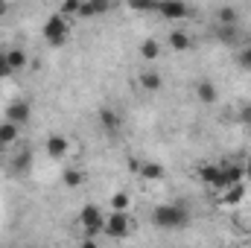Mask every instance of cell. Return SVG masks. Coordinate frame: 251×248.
<instances>
[{
  "label": "cell",
  "instance_id": "1",
  "mask_svg": "<svg viewBox=\"0 0 251 248\" xmlns=\"http://www.w3.org/2000/svg\"><path fill=\"white\" fill-rule=\"evenodd\" d=\"M152 222L161 231H181V228H187L190 216L181 204H158L155 213H152Z\"/></svg>",
  "mask_w": 251,
  "mask_h": 248
},
{
  "label": "cell",
  "instance_id": "2",
  "mask_svg": "<svg viewBox=\"0 0 251 248\" xmlns=\"http://www.w3.org/2000/svg\"><path fill=\"white\" fill-rule=\"evenodd\" d=\"M79 225H82L88 240H97L100 234H105V213H102V207L100 204H85L79 210Z\"/></svg>",
  "mask_w": 251,
  "mask_h": 248
},
{
  "label": "cell",
  "instance_id": "3",
  "mask_svg": "<svg viewBox=\"0 0 251 248\" xmlns=\"http://www.w3.org/2000/svg\"><path fill=\"white\" fill-rule=\"evenodd\" d=\"M67 38H70V24H67V18L50 15V18L44 21V41H47L50 47H64Z\"/></svg>",
  "mask_w": 251,
  "mask_h": 248
},
{
  "label": "cell",
  "instance_id": "4",
  "mask_svg": "<svg viewBox=\"0 0 251 248\" xmlns=\"http://www.w3.org/2000/svg\"><path fill=\"white\" fill-rule=\"evenodd\" d=\"M128 231H131V222H128V213H108L105 216V237H111V240H123L128 237Z\"/></svg>",
  "mask_w": 251,
  "mask_h": 248
},
{
  "label": "cell",
  "instance_id": "5",
  "mask_svg": "<svg viewBox=\"0 0 251 248\" xmlns=\"http://www.w3.org/2000/svg\"><path fill=\"white\" fill-rule=\"evenodd\" d=\"M29 117H32V105H29L26 99H15V102L6 105V123H12V125L21 128L24 123H29Z\"/></svg>",
  "mask_w": 251,
  "mask_h": 248
},
{
  "label": "cell",
  "instance_id": "6",
  "mask_svg": "<svg viewBox=\"0 0 251 248\" xmlns=\"http://www.w3.org/2000/svg\"><path fill=\"white\" fill-rule=\"evenodd\" d=\"M155 12H158L161 18H167V21H181V18L190 15L187 3H181V0H161Z\"/></svg>",
  "mask_w": 251,
  "mask_h": 248
},
{
  "label": "cell",
  "instance_id": "7",
  "mask_svg": "<svg viewBox=\"0 0 251 248\" xmlns=\"http://www.w3.org/2000/svg\"><path fill=\"white\" fill-rule=\"evenodd\" d=\"M199 178L207 187L219 190V181H222V164H201L199 167Z\"/></svg>",
  "mask_w": 251,
  "mask_h": 248
},
{
  "label": "cell",
  "instance_id": "8",
  "mask_svg": "<svg viewBox=\"0 0 251 248\" xmlns=\"http://www.w3.org/2000/svg\"><path fill=\"white\" fill-rule=\"evenodd\" d=\"M67 146H70V143H67L64 134H50V137H47V155H50L53 161H62L64 155H67Z\"/></svg>",
  "mask_w": 251,
  "mask_h": 248
},
{
  "label": "cell",
  "instance_id": "9",
  "mask_svg": "<svg viewBox=\"0 0 251 248\" xmlns=\"http://www.w3.org/2000/svg\"><path fill=\"white\" fill-rule=\"evenodd\" d=\"M216 97H219V91H216V85H213L210 79H204V82H196V99H199V102H204V105H213V102H216Z\"/></svg>",
  "mask_w": 251,
  "mask_h": 248
},
{
  "label": "cell",
  "instance_id": "10",
  "mask_svg": "<svg viewBox=\"0 0 251 248\" xmlns=\"http://www.w3.org/2000/svg\"><path fill=\"white\" fill-rule=\"evenodd\" d=\"M243 198H246V187L243 184L228 187L225 193H219V204H225V207H237V204H243Z\"/></svg>",
  "mask_w": 251,
  "mask_h": 248
},
{
  "label": "cell",
  "instance_id": "11",
  "mask_svg": "<svg viewBox=\"0 0 251 248\" xmlns=\"http://www.w3.org/2000/svg\"><path fill=\"white\" fill-rule=\"evenodd\" d=\"M161 85H164V79H161V73H158V70H143V73H140V88H143V91L158 94V91H161Z\"/></svg>",
  "mask_w": 251,
  "mask_h": 248
},
{
  "label": "cell",
  "instance_id": "12",
  "mask_svg": "<svg viewBox=\"0 0 251 248\" xmlns=\"http://www.w3.org/2000/svg\"><path fill=\"white\" fill-rule=\"evenodd\" d=\"M237 21H240V12L234 6H219L216 9V24L219 26H237Z\"/></svg>",
  "mask_w": 251,
  "mask_h": 248
},
{
  "label": "cell",
  "instance_id": "13",
  "mask_svg": "<svg viewBox=\"0 0 251 248\" xmlns=\"http://www.w3.org/2000/svg\"><path fill=\"white\" fill-rule=\"evenodd\" d=\"M167 44H170L176 53H184V50H190V44H193V41H190L187 32H181V29H173V32H170V38H167Z\"/></svg>",
  "mask_w": 251,
  "mask_h": 248
},
{
  "label": "cell",
  "instance_id": "14",
  "mask_svg": "<svg viewBox=\"0 0 251 248\" xmlns=\"http://www.w3.org/2000/svg\"><path fill=\"white\" fill-rule=\"evenodd\" d=\"M102 12H108V3H102V0L79 3V18H94V15H102Z\"/></svg>",
  "mask_w": 251,
  "mask_h": 248
},
{
  "label": "cell",
  "instance_id": "15",
  "mask_svg": "<svg viewBox=\"0 0 251 248\" xmlns=\"http://www.w3.org/2000/svg\"><path fill=\"white\" fill-rule=\"evenodd\" d=\"M140 175H143L146 181H161V178H164V167L155 164V161H146V164H140Z\"/></svg>",
  "mask_w": 251,
  "mask_h": 248
},
{
  "label": "cell",
  "instance_id": "16",
  "mask_svg": "<svg viewBox=\"0 0 251 248\" xmlns=\"http://www.w3.org/2000/svg\"><path fill=\"white\" fill-rule=\"evenodd\" d=\"M100 125H102L105 131H117V128H120V117H117V111L102 108V111H100Z\"/></svg>",
  "mask_w": 251,
  "mask_h": 248
},
{
  "label": "cell",
  "instance_id": "17",
  "mask_svg": "<svg viewBox=\"0 0 251 248\" xmlns=\"http://www.w3.org/2000/svg\"><path fill=\"white\" fill-rule=\"evenodd\" d=\"M6 62L12 67V73H15V70H24V67H26V53L18 50V47H12V50L6 53Z\"/></svg>",
  "mask_w": 251,
  "mask_h": 248
},
{
  "label": "cell",
  "instance_id": "18",
  "mask_svg": "<svg viewBox=\"0 0 251 248\" xmlns=\"http://www.w3.org/2000/svg\"><path fill=\"white\" fill-rule=\"evenodd\" d=\"M128 207H131V198H128L126 190H120V193L111 196V210H114V213H128Z\"/></svg>",
  "mask_w": 251,
  "mask_h": 248
},
{
  "label": "cell",
  "instance_id": "19",
  "mask_svg": "<svg viewBox=\"0 0 251 248\" xmlns=\"http://www.w3.org/2000/svg\"><path fill=\"white\" fill-rule=\"evenodd\" d=\"M18 131H21L18 125H12V123H6V120H3V123H0V146L15 143V140H18Z\"/></svg>",
  "mask_w": 251,
  "mask_h": 248
},
{
  "label": "cell",
  "instance_id": "20",
  "mask_svg": "<svg viewBox=\"0 0 251 248\" xmlns=\"http://www.w3.org/2000/svg\"><path fill=\"white\" fill-rule=\"evenodd\" d=\"M216 38L222 44H237L240 41V32H237V26H219L216 24Z\"/></svg>",
  "mask_w": 251,
  "mask_h": 248
},
{
  "label": "cell",
  "instance_id": "21",
  "mask_svg": "<svg viewBox=\"0 0 251 248\" xmlns=\"http://www.w3.org/2000/svg\"><path fill=\"white\" fill-rule=\"evenodd\" d=\"M140 56H143L146 62H152V59H158V56H161V44H158L155 38H146V41L140 44Z\"/></svg>",
  "mask_w": 251,
  "mask_h": 248
},
{
  "label": "cell",
  "instance_id": "22",
  "mask_svg": "<svg viewBox=\"0 0 251 248\" xmlns=\"http://www.w3.org/2000/svg\"><path fill=\"white\" fill-rule=\"evenodd\" d=\"M85 184V175H82V170H76V167H70L67 173H64V187H70V190H76V187Z\"/></svg>",
  "mask_w": 251,
  "mask_h": 248
},
{
  "label": "cell",
  "instance_id": "23",
  "mask_svg": "<svg viewBox=\"0 0 251 248\" xmlns=\"http://www.w3.org/2000/svg\"><path fill=\"white\" fill-rule=\"evenodd\" d=\"M59 15H62V18H67V15H79V0H67Z\"/></svg>",
  "mask_w": 251,
  "mask_h": 248
},
{
  "label": "cell",
  "instance_id": "24",
  "mask_svg": "<svg viewBox=\"0 0 251 248\" xmlns=\"http://www.w3.org/2000/svg\"><path fill=\"white\" fill-rule=\"evenodd\" d=\"M240 67L243 70H251V44L243 47V53H240Z\"/></svg>",
  "mask_w": 251,
  "mask_h": 248
},
{
  "label": "cell",
  "instance_id": "25",
  "mask_svg": "<svg viewBox=\"0 0 251 248\" xmlns=\"http://www.w3.org/2000/svg\"><path fill=\"white\" fill-rule=\"evenodd\" d=\"M9 73H12V67H9V62H6V53L0 50V79H6Z\"/></svg>",
  "mask_w": 251,
  "mask_h": 248
},
{
  "label": "cell",
  "instance_id": "26",
  "mask_svg": "<svg viewBox=\"0 0 251 248\" xmlns=\"http://www.w3.org/2000/svg\"><path fill=\"white\" fill-rule=\"evenodd\" d=\"M240 123L251 125V105H246V108H243V111H240Z\"/></svg>",
  "mask_w": 251,
  "mask_h": 248
},
{
  "label": "cell",
  "instance_id": "27",
  "mask_svg": "<svg viewBox=\"0 0 251 248\" xmlns=\"http://www.w3.org/2000/svg\"><path fill=\"white\" fill-rule=\"evenodd\" d=\"M79 248H97V240H88V237H85V240H82V246Z\"/></svg>",
  "mask_w": 251,
  "mask_h": 248
},
{
  "label": "cell",
  "instance_id": "28",
  "mask_svg": "<svg viewBox=\"0 0 251 248\" xmlns=\"http://www.w3.org/2000/svg\"><path fill=\"white\" fill-rule=\"evenodd\" d=\"M243 167H246V184H251V161L249 164H243Z\"/></svg>",
  "mask_w": 251,
  "mask_h": 248
},
{
  "label": "cell",
  "instance_id": "29",
  "mask_svg": "<svg viewBox=\"0 0 251 248\" xmlns=\"http://www.w3.org/2000/svg\"><path fill=\"white\" fill-rule=\"evenodd\" d=\"M6 12H9V3H3V0H0V15H6Z\"/></svg>",
  "mask_w": 251,
  "mask_h": 248
}]
</instances>
